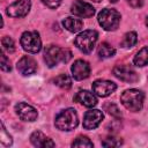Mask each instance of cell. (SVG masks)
<instances>
[{
    "label": "cell",
    "instance_id": "cell-28",
    "mask_svg": "<svg viewBox=\"0 0 148 148\" xmlns=\"http://www.w3.org/2000/svg\"><path fill=\"white\" fill-rule=\"evenodd\" d=\"M42 1H43V3H44L46 7H49V8H51V9L58 8L59 5H60V2H61V0H42Z\"/></svg>",
    "mask_w": 148,
    "mask_h": 148
},
{
    "label": "cell",
    "instance_id": "cell-21",
    "mask_svg": "<svg viewBox=\"0 0 148 148\" xmlns=\"http://www.w3.org/2000/svg\"><path fill=\"white\" fill-rule=\"evenodd\" d=\"M53 82H54L56 86H58V87H60L62 89H68L72 86V80H71V77L67 74H60V75H58L57 77L53 79Z\"/></svg>",
    "mask_w": 148,
    "mask_h": 148
},
{
    "label": "cell",
    "instance_id": "cell-25",
    "mask_svg": "<svg viewBox=\"0 0 148 148\" xmlns=\"http://www.w3.org/2000/svg\"><path fill=\"white\" fill-rule=\"evenodd\" d=\"M0 142H1L3 146H6V147H8V146H10V145L13 143V139H12V136L9 135V133L6 131V128H5V126H3V124H2V123H1Z\"/></svg>",
    "mask_w": 148,
    "mask_h": 148
},
{
    "label": "cell",
    "instance_id": "cell-8",
    "mask_svg": "<svg viewBox=\"0 0 148 148\" xmlns=\"http://www.w3.org/2000/svg\"><path fill=\"white\" fill-rule=\"evenodd\" d=\"M15 111H16V114L24 121H35L38 117L37 110L24 102L17 103L15 105Z\"/></svg>",
    "mask_w": 148,
    "mask_h": 148
},
{
    "label": "cell",
    "instance_id": "cell-4",
    "mask_svg": "<svg viewBox=\"0 0 148 148\" xmlns=\"http://www.w3.org/2000/svg\"><path fill=\"white\" fill-rule=\"evenodd\" d=\"M98 23L106 31H113L118 28L120 22V14L112 8H104L97 16Z\"/></svg>",
    "mask_w": 148,
    "mask_h": 148
},
{
    "label": "cell",
    "instance_id": "cell-16",
    "mask_svg": "<svg viewBox=\"0 0 148 148\" xmlns=\"http://www.w3.org/2000/svg\"><path fill=\"white\" fill-rule=\"evenodd\" d=\"M74 101L75 102H79L80 104H82V105H84L87 108H92V106H95L97 104L96 96L92 92L88 91V90H81V91H79L75 95Z\"/></svg>",
    "mask_w": 148,
    "mask_h": 148
},
{
    "label": "cell",
    "instance_id": "cell-20",
    "mask_svg": "<svg viewBox=\"0 0 148 148\" xmlns=\"http://www.w3.org/2000/svg\"><path fill=\"white\" fill-rule=\"evenodd\" d=\"M138 42V35L136 32L134 31H130V32H126L123 37V40H121V46L123 47H132L136 44Z\"/></svg>",
    "mask_w": 148,
    "mask_h": 148
},
{
    "label": "cell",
    "instance_id": "cell-15",
    "mask_svg": "<svg viewBox=\"0 0 148 148\" xmlns=\"http://www.w3.org/2000/svg\"><path fill=\"white\" fill-rule=\"evenodd\" d=\"M30 141L35 147H42V148L46 147L47 148V147H54L56 146V143L40 131H35L30 135Z\"/></svg>",
    "mask_w": 148,
    "mask_h": 148
},
{
    "label": "cell",
    "instance_id": "cell-7",
    "mask_svg": "<svg viewBox=\"0 0 148 148\" xmlns=\"http://www.w3.org/2000/svg\"><path fill=\"white\" fill-rule=\"evenodd\" d=\"M113 75L116 77H118L119 80L127 82V83H134L139 80V75L136 74V72L126 65H117L114 66L113 71H112Z\"/></svg>",
    "mask_w": 148,
    "mask_h": 148
},
{
    "label": "cell",
    "instance_id": "cell-2",
    "mask_svg": "<svg viewBox=\"0 0 148 148\" xmlns=\"http://www.w3.org/2000/svg\"><path fill=\"white\" fill-rule=\"evenodd\" d=\"M145 95L141 90L138 89H128L125 90L120 96L121 104L132 112H138L142 109Z\"/></svg>",
    "mask_w": 148,
    "mask_h": 148
},
{
    "label": "cell",
    "instance_id": "cell-22",
    "mask_svg": "<svg viewBox=\"0 0 148 148\" xmlns=\"http://www.w3.org/2000/svg\"><path fill=\"white\" fill-rule=\"evenodd\" d=\"M123 143V140L117 136H108L102 141L103 147H119Z\"/></svg>",
    "mask_w": 148,
    "mask_h": 148
},
{
    "label": "cell",
    "instance_id": "cell-27",
    "mask_svg": "<svg viewBox=\"0 0 148 148\" xmlns=\"http://www.w3.org/2000/svg\"><path fill=\"white\" fill-rule=\"evenodd\" d=\"M0 67L3 72H10L12 69V66H10V62H9V59L6 57V54H1V64H0Z\"/></svg>",
    "mask_w": 148,
    "mask_h": 148
},
{
    "label": "cell",
    "instance_id": "cell-3",
    "mask_svg": "<svg viewBox=\"0 0 148 148\" xmlns=\"http://www.w3.org/2000/svg\"><path fill=\"white\" fill-rule=\"evenodd\" d=\"M56 127L60 131H72L74 130L79 124V118L76 114V111L74 109H66L62 110L54 120Z\"/></svg>",
    "mask_w": 148,
    "mask_h": 148
},
{
    "label": "cell",
    "instance_id": "cell-13",
    "mask_svg": "<svg viewBox=\"0 0 148 148\" xmlns=\"http://www.w3.org/2000/svg\"><path fill=\"white\" fill-rule=\"evenodd\" d=\"M71 71H72L73 77L75 80H79L80 81V80L87 79L89 76V74H90V66H89V64L86 60L77 59L72 65Z\"/></svg>",
    "mask_w": 148,
    "mask_h": 148
},
{
    "label": "cell",
    "instance_id": "cell-10",
    "mask_svg": "<svg viewBox=\"0 0 148 148\" xmlns=\"http://www.w3.org/2000/svg\"><path fill=\"white\" fill-rule=\"evenodd\" d=\"M103 112L101 110H97V109H92V110H89L84 113V117H83V128L86 130H94L96 128L101 121L103 120Z\"/></svg>",
    "mask_w": 148,
    "mask_h": 148
},
{
    "label": "cell",
    "instance_id": "cell-5",
    "mask_svg": "<svg viewBox=\"0 0 148 148\" xmlns=\"http://www.w3.org/2000/svg\"><path fill=\"white\" fill-rule=\"evenodd\" d=\"M98 34L95 30H84L74 39L75 46L83 53H90L97 42Z\"/></svg>",
    "mask_w": 148,
    "mask_h": 148
},
{
    "label": "cell",
    "instance_id": "cell-24",
    "mask_svg": "<svg viewBox=\"0 0 148 148\" xmlns=\"http://www.w3.org/2000/svg\"><path fill=\"white\" fill-rule=\"evenodd\" d=\"M104 110L109 113V114H111V116H113V117H116V118H119V117H121V112H120V110H119V108L114 104V103H106V104H104Z\"/></svg>",
    "mask_w": 148,
    "mask_h": 148
},
{
    "label": "cell",
    "instance_id": "cell-30",
    "mask_svg": "<svg viewBox=\"0 0 148 148\" xmlns=\"http://www.w3.org/2000/svg\"><path fill=\"white\" fill-rule=\"evenodd\" d=\"M109 1H110V2H117L118 0H109Z\"/></svg>",
    "mask_w": 148,
    "mask_h": 148
},
{
    "label": "cell",
    "instance_id": "cell-9",
    "mask_svg": "<svg viewBox=\"0 0 148 148\" xmlns=\"http://www.w3.org/2000/svg\"><path fill=\"white\" fill-rule=\"evenodd\" d=\"M30 10V0H17L7 7V14L12 17H23Z\"/></svg>",
    "mask_w": 148,
    "mask_h": 148
},
{
    "label": "cell",
    "instance_id": "cell-17",
    "mask_svg": "<svg viewBox=\"0 0 148 148\" xmlns=\"http://www.w3.org/2000/svg\"><path fill=\"white\" fill-rule=\"evenodd\" d=\"M62 25L65 29H67L71 32H77L82 29L83 27V22L79 18H74V17H66L62 21Z\"/></svg>",
    "mask_w": 148,
    "mask_h": 148
},
{
    "label": "cell",
    "instance_id": "cell-18",
    "mask_svg": "<svg viewBox=\"0 0 148 148\" xmlns=\"http://www.w3.org/2000/svg\"><path fill=\"white\" fill-rule=\"evenodd\" d=\"M133 62L136 66H146L148 65V47H142L133 58Z\"/></svg>",
    "mask_w": 148,
    "mask_h": 148
},
{
    "label": "cell",
    "instance_id": "cell-23",
    "mask_svg": "<svg viewBox=\"0 0 148 148\" xmlns=\"http://www.w3.org/2000/svg\"><path fill=\"white\" fill-rule=\"evenodd\" d=\"M1 45H2V49H3L6 52H8V53H12V52L15 51L14 40H13L10 37H8V36L2 37V39H1Z\"/></svg>",
    "mask_w": 148,
    "mask_h": 148
},
{
    "label": "cell",
    "instance_id": "cell-19",
    "mask_svg": "<svg viewBox=\"0 0 148 148\" xmlns=\"http://www.w3.org/2000/svg\"><path fill=\"white\" fill-rule=\"evenodd\" d=\"M98 56L101 58H110V57H113L114 53H116V50L113 46H111L110 44L108 43H102L99 46H98Z\"/></svg>",
    "mask_w": 148,
    "mask_h": 148
},
{
    "label": "cell",
    "instance_id": "cell-14",
    "mask_svg": "<svg viewBox=\"0 0 148 148\" xmlns=\"http://www.w3.org/2000/svg\"><path fill=\"white\" fill-rule=\"evenodd\" d=\"M17 71L22 74V75H31L37 71V64L36 61L29 57V56H24L22 57L18 61H17Z\"/></svg>",
    "mask_w": 148,
    "mask_h": 148
},
{
    "label": "cell",
    "instance_id": "cell-12",
    "mask_svg": "<svg viewBox=\"0 0 148 148\" xmlns=\"http://www.w3.org/2000/svg\"><path fill=\"white\" fill-rule=\"evenodd\" d=\"M71 12L72 14L79 17H91L95 14V8L88 2H84L82 0H76L72 5Z\"/></svg>",
    "mask_w": 148,
    "mask_h": 148
},
{
    "label": "cell",
    "instance_id": "cell-31",
    "mask_svg": "<svg viewBox=\"0 0 148 148\" xmlns=\"http://www.w3.org/2000/svg\"><path fill=\"white\" fill-rule=\"evenodd\" d=\"M146 24H147V27H148V17H147V20H146Z\"/></svg>",
    "mask_w": 148,
    "mask_h": 148
},
{
    "label": "cell",
    "instance_id": "cell-6",
    "mask_svg": "<svg viewBox=\"0 0 148 148\" xmlns=\"http://www.w3.org/2000/svg\"><path fill=\"white\" fill-rule=\"evenodd\" d=\"M21 45L29 53H37L42 49V40L37 31H25L21 36Z\"/></svg>",
    "mask_w": 148,
    "mask_h": 148
},
{
    "label": "cell",
    "instance_id": "cell-11",
    "mask_svg": "<svg viewBox=\"0 0 148 148\" xmlns=\"http://www.w3.org/2000/svg\"><path fill=\"white\" fill-rule=\"evenodd\" d=\"M117 89L116 83L108 80H97L92 83V91L99 97H106Z\"/></svg>",
    "mask_w": 148,
    "mask_h": 148
},
{
    "label": "cell",
    "instance_id": "cell-32",
    "mask_svg": "<svg viewBox=\"0 0 148 148\" xmlns=\"http://www.w3.org/2000/svg\"><path fill=\"white\" fill-rule=\"evenodd\" d=\"M92 1H95V2H99L101 0H92Z\"/></svg>",
    "mask_w": 148,
    "mask_h": 148
},
{
    "label": "cell",
    "instance_id": "cell-1",
    "mask_svg": "<svg viewBox=\"0 0 148 148\" xmlns=\"http://www.w3.org/2000/svg\"><path fill=\"white\" fill-rule=\"evenodd\" d=\"M71 58L72 52L68 49H61L56 45H49L44 50V60L49 67H54L60 61L68 62Z\"/></svg>",
    "mask_w": 148,
    "mask_h": 148
},
{
    "label": "cell",
    "instance_id": "cell-26",
    "mask_svg": "<svg viewBox=\"0 0 148 148\" xmlns=\"http://www.w3.org/2000/svg\"><path fill=\"white\" fill-rule=\"evenodd\" d=\"M92 146H94L92 142L87 136H77L72 143V147H88V148H90Z\"/></svg>",
    "mask_w": 148,
    "mask_h": 148
},
{
    "label": "cell",
    "instance_id": "cell-29",
    "mask_svg": "<svg viewBox=\"0 0 148 148\" xmlns=\"http://www.w3.org/2000/svg\"><path fill=\"white\" fill-rule=\"evenodd\" d=\"M127 2L134 8H139L143 5V0H127Z\"/></svg>",
    "mask_w": 148,
    "mask_h": 148
}]
</instances>
